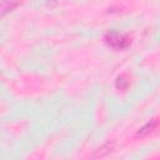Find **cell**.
Returning <instances> with one entry per match:
<instances>
[{
    "mask_svg": "<svg viewBox=\"0 0 160 160\" xmlns=\"http://www.w3.org/2000/svg\"><path fill=\"white\" fill-rule=\"evenodd\" d=\"M156 126H158V119H156V118H155V119H151V120L148 121L144 126H141V128L139 129V131L136 132V135L140 136V138H145V136L150 135V134L156 129Z\"/></svg>",
    "mask_w": 160,
    "mask_h": 160,
    "instance_id": "2",
    "label": "cell"
},
{
    "mask_svg": "<svg viewBox=\"0 0 160 160\" xmlns=\"http://www.w3.org/2000/svg\"><path fill=\"white\" fill-rule=\"evenodd\" d=\"M104 40L111 49H115V50H124L130 45V39L126 35L116 31L106 32L104 36Z\"/></svg>",
    "mask_w": 160,
    "mask_h": 160,
    "instance_id": "1",
    "label": "cell"
},
{
    "mask_svg": "<svg viewBox=\"0 0 160 160\" xmlns=\"http://www.w3.org/2000/svg\"><path fill=\"white\" fill-rule=\"evenodd\" d=\"M129 84H130V81H129V79H128L126 75L118 76V79H116V88L119 90H126L128 86H129Z\"/></svg>",
    "mask_w": 160,
    "mask_h": 160,
    "instance_id": "4",
    "label": "cell"
},
{
    "mask_svg": "<svg viewBox=\"0 0 160 160\" xmlns=\"http://www.w3.org/2000/svg\"><path fill=\"white\" fill-rule=\"evenodd\" d=\"M111 151H112V144L106 142V144H104L101 148H99L98 150H95V152L92 154L91 158H95V159H96V158H104V156L109 155Z\"/></svg>",
    "mask_w": 160,
    "mask_h": 160,
    "instance_id": "3",
    "label": "cell"
}]
</instances>
